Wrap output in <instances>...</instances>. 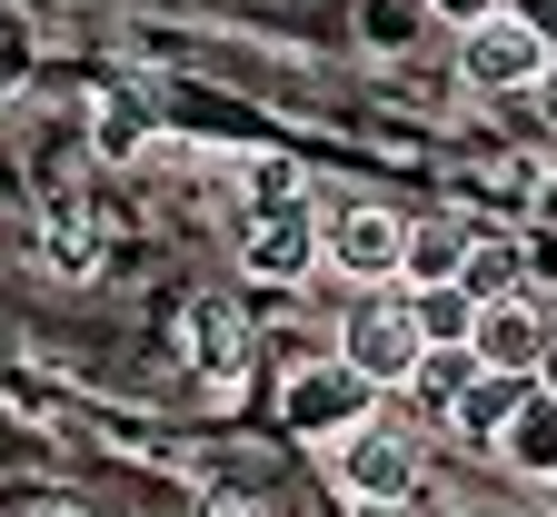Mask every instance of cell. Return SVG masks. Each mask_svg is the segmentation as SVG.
Segmentation results:
<instances>
[{"mask_svg":"<svg viewBox=\"0 0 557 517\" xmlns=\"http://www.w3.org/2000/svg\"><path fill=\"white\" fill-rule=\"evenodd\" d=\"M189 517H269V507H259V497H249V488H209V497H199V507H189Z\"/></svg>","mask_w":557,"mask_h":517,"instance_id":"d6986e66","label":"cell"},{"mask_svg":"<svg viewBox=\"0 0 557 517\" xmlns=\"http://www.w3.org/2000/svg\"><path fill=\"white\" fill-rule=\"evenodd\" d=\"M498 468H508V478H528L537 497L557 488V398H547V389H528V408H518V428L498 438Z\"/></svg>","mask_w":557,"mask_h":517,"instance_id":"ba28073f","label":"cell"},{"mask_svg":"<svg viewBox=\"0 0 557 517\" xmlns=\"http://www.w3.org/2000/svg\"><path fill=\"white\" fill-rule=\"evenodd\" d=\"M319 269L348 279V299L359 288H398L408 279V219L388 199H329L319 209Z\"/></svg>","mask_w":557,"mask_h":517,"instance_id":"277c9868","label":"cell"},{"mask_svg":"<svg viewBox=\"0 0 557 517\" xmlns=\"http://www.w3.org/2000/svg\"><path fill=\"white\" fill-rule=\"evenodd\" d=\"M528 389H537V379H498V368H487V379H478V389L448 408V438H468V448H487V458H498V438L518 428Z\"/></svg>","mask_w":557,"mask_h":517,"instance_id":"9c48e42d","label":"cell"},{"mask_svg":"<svg viewBox=\"0 0 557 517\" xmlns=\"http://www.w3.org/2000/svg\"><path fill=\"white\" fill-rule=\"evenodd\" d=\"M239 269H249L259 288H299V279H319V209H299V219H259V230L239 239Z\"/></svg>","mask_w":557,"mask_h":517,"instance_id":"52a82bcc","label":"cell"},{"mask_svg":"<svg viewBox=\"0 0 557 517\" xmlns=\"http://www.w3.org/2000/svg\"><path fill=\"white\" fill-rule=\"evenodd\" d=\"M528 110H537V130H547V139H557V60H547V81H537V90H528Z\"/></svg>","mask_w":557,"mask_h":517,"instance_id":"ffe728a7","label":"cell"},{"mask_svg":"<svg viewBox=\"0 0 557 517\" xmlns=\"http://www.w3.org/2000/svg\"><path fill=\"white\" fill-rule=\"evenodd\" d=\"M189 368L209 389H230L239 368H249V319L230 309V299H209V309H189Z\"/></svg>","mask_w":557,"mask_h":517,"instance_id":"30bf717a","label":"cell"},{"mask_svg":"<svg viewBox=\"0 0 557 517\" xmlns=\"http://www.w3.org/2000/svg\"><path fill=\"white\" fill-rule=\"evenodd\" d=\"M329 478H338L348 507H418V488H429V438L408 418H369L359 438L329 448Z\"/></svg>","mask_w":557,"mask_h":517,"instance_id":"3957f363","label":"cell"},{"mask_svg":"<svg viewBox=\"0 0 557 517\" xmlns=\"http://www.w3.org/2000/svg\"><path fill=\"white\" fill-rule=\"evenodd\" d=\"M518 269H528V259H518V239H498V230H478V239H468V269H458V288H468L478 309H498V299H518V288H528Z\"/></svg>","mask_w":557,"mask_h":517,"instance_id":"4fadbf2b","label":"cell"},{"mask_svg":"<svg viewBox=\"0 0 557 517\" xmlns=\"http://www.w3.org/2000/svg\"><path fill=\"white\" fill-rule=\"evenodd\" d=\"M478 379H487V358H478V348H429V358H418V379H408L398 398H408L418 418H448Z\"/></svg>","mask_w":557,"mask_h":517,"instance_id":"8fae6325","label":"cell"},{"mask_svg":"<svg viewBox=\"0 0 557 517\" xmlns=\"http://www.w3.org/2000/svg\"><path fill=\"white\" fill-rule=\"evenodd\" d=\"M547 60H557L547 30H528V21L508 11V21H487V30L458 40V90H468V100H528V90L547 81Z\"/></svg>","mask_w":557,"mask_h":517,"instance_id":"5b68a950","label":"cell"},{"mask_svg":"<svg viewBox=\"0 0 557 517\" xmlns=\"http://www.w3.org/2000/svg\"><path fill=\"white\" fill-rule=\"evenodd\" d=\"M468 239H478V230H458V219H408V279H398V288H458Z\"/></svg>","mask_w":557,"mask_h":517,"instance_id":"7c38bea8","label":"cell"},{"mask_svg":"<svg viewBox=\"0 0 557 517\" xmlns=\"http://www.w3.org/2000/svg\"><path fill=\"white\" fill-rule=\"evenodd\" d=\"M90 139H100V160H139V150L160 139V110H150V100H100Z\"/></svg>","mask_w":557,"mask_h":517,"instance_id":"2e32d148","label":"cell"},{"mask_svg":"<svg viewBox=\"0 0 557 517\" xmlns=\"http://www.w3.org/2000/svg\"><path fill=\"white\" fill-rule=\"evenodd\" d=\"M547 517H557V488H547Z\"/></svg>","mask_w":557,"mask_h":517,"instance_id":"603a6c76","label":"cell"},{"mask_svg":"<svg viewBox=\"0 0 557 517\" xmlns=\"http://www.w3.org/2000/svg\"><path fill=\"white\" fill-rule=\"evenodd\" d=\"M21 70H30V30L0 11V90H21Z\"/></svg>","mask_w":557,"mask_h":517,"instance_id":"ac0fdd59","label":"cell"},{"mask_svg":"<svg viewBox=\"0 0 557 517\" xmlns=\"http://www.w3.org/2000/svg\"><path fill=\"white\" fill-rule=\"evenodd\" d=\"M557 348V299H498V309H478V358L498 368V379H537Z\"/></svg>","mask_w":557,"mask_h":517,"instance_id":"8992f818","label":"cell"},{"mask_svg":"<svg viewBox=\"0 0 557 517\" xmlns=\"http://www.w3.org/2000/svg\"><path fill=\"white\" fill-rule=\"evenodd\" d=\"M329 348H338L348 368H359V379H369L379 398H398V389L418 379V358H429V338H418V309H408V288H359V299L338 309Z\"/></svg>","mask_w":557,"mask_h":517,"instance_id":"7a4b0ae2","label":"cell"},{"mask_svg":"<svg viewBox=\"0 0 557 517\" xmlns=\"http://www.w3.org/2000/svg\"><path fill=\"white\" fill-rule=\"evenodd\" d=\"M338 517H429V507H338Z\"/></svg>","mask_w":557,"mask_h":517,"instance_id":"44dd1931","label":"cell"},{"mask_svg":"<svg viewBox=\"0 0 557 517\" xmlns=\"http://www.w3.org/2000/svg\"><path fill=\"white\" fill-rule=\"evenodd\" d=\"M21 517H90V507H70V497H50V507H21Z\"/></svg>","mask_w":557,"mask_h":517,"instance_id":"7402d4cb","label":"cell"},{"mask_svg":"<svg viewBox=\"0 0 557 517\" xmlns=\"http://www.w3.org/2000/svg\"><path fill=\"white\" fill-rule=\"evenodd\" d=\"M309 209V170L299 160H249V230L259 219H299Z\"/></svg>","mask_w":557,"mask_h":517,"instance_id":"9a60e30c","label":"cell"},{"mask_svg":"<svg viewBox=\"0 0 557 517\" xmlns=\"http://www.w3.org/2000/svg\"><path fill=\"white\" fill-rule=\"evenodd\" d=\"M408 309H418V338L429 348H478V299L468 288H408Z\"/></svg>","mask_w":557,"mask_h":517,"instance_id":"5bb4252c","label":"cell"},{"mask_svg":"<svg viewBox=\"0 0 557 517\" xmlns=\"http://www.w3.org/2000/svg\"><path fill=\"white\" fill-rule=\"evenodd\" d=\"M369 418H379V389H369L338 348L289 358V379H278V428H289V438H309V448H338V438H359Z\"/></svg>","mask_w":557,"mask_h":517,"instance_id":"6da1fadb","label":"cell"},{"mask_svg":"<svg viewBox=\"0 0 557 517\" xmlns=\"http://www.w3.org/2000/svg\"><path fill=\"white\" fill-rule=\"evenodd\" d=\"M448 40H468V30H487V21H508V0H418Z\"/></svg>","mask_w":557,"mask_h":517,"instance_id":"e0dca14e","label":"cell"}]
</instances>
